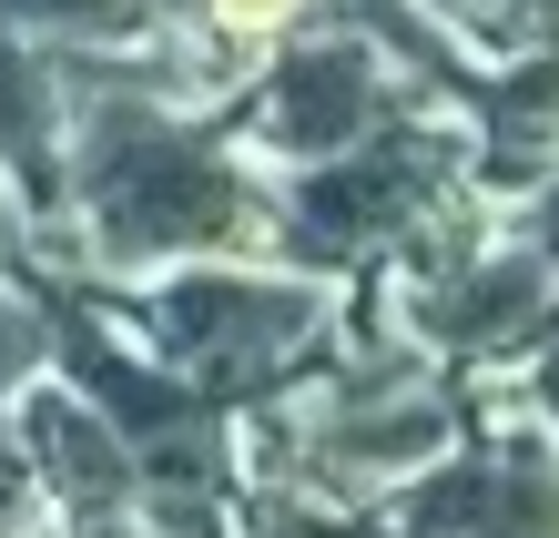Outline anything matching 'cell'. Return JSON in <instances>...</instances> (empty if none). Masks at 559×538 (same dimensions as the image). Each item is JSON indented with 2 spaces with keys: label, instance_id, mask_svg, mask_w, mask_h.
I'll return each mask as SVG.
<instances>
[{
  "label": "cell",
  "instance_id": "obj_15",
  "mask_svg": "<svg viewBox=\"0 0 559 538\" xmlns=\"http://www.w3.org/2000/svg\"><path fill=\"white\" fill-rule=\"evenodd\" d=\"M11 234H21V204H11V183H0V254H11Z\"/></svg>",
  "mask_w": 559,
  "mask_h": 538
},
{
  "label": "cell",
  "instance_id": "obj_6",
  "mask_svg": "<svg viewBox=\"0 0 559 538\" xmlns=\"http://www.w3.org/2000/svg\"><path fill=\"white\" fill-rule=\"evenodd\" d=\"M549 244L530 224L509 214V234H488L478 254H457L448 275L427 285H386V306H397V325L417 335L438 366H509V356H539L549 335Z\"/></svg>",
  "mask_w": 559,
  "mask_h": 538
},
{
  "label": "cell",
  "instance_id": "obj_11",
  "mask_svg": "<svg viewBox=\"0 0 559 538\" xmlns=\"http://www.w3.org/2000/svg\"><path fill=\"white\" fill-rule=\"evenodd\" d=\"M417 11H438L478 61H509V51H530V41L559 31V0H417Z\"/></svg>",
  "mask_w": 559,
  "mask_h": 538
},
{
  "label": "cell",
  "instance_id": "obj_13",
  "mask_svg": "<svg viewBox=\"0 0 559 538\" xmlns=\"http://www.w3.org/2000/svg\"><path fill=\"white\" fill-rule=\"evenodd\" d=\"M51 528V498H41V467H31V447H21V427H11V407H0V538H41Z\"/></svg>",
  "mask_w": 559,
  "mask_h": 538
},
{
  "label": "cell",
  "instance_id": "obj_8",
  "mask_svg": "<svg viewBox=\"0 0 559 538\" xmlns=\"http://www.w3.org/2000/svg\"><path fill=\"white\" fill-rule=\"evenodd\" d=\"M11 427H21L31 467H41V498H51V518H61V528L133 538V437H122L103 407H92V396L61 376V366L11 407Z\"/></svg>",
  "mask_w": 559,
  "mask_h": 538
},
{
  "label": "cell",
  "instance_id": "obj_9",
  "mask_svg": "<svg viewBox=\"0 0 559 538\" xmlns=\"http://www.w3.org/2000/svg\"><path fill=\"white\" fill-rule=\"evenodd\" d=\"M0 21H21L51 51H122L163 21V0H0Z\"/></svg>",
  "mask_w": 559,
  "mask_h": 538
},
{
  "label": "cell",
  "instance_id": "obj_10",
  "mask_svg": "<svg viewBox=\"0 0 559 538\" xmlns=\"http://www.w3.org/2000/svg\"><path fill=\"white\" fill-rule=\"evenodd\" d=\"M51 366H61V306H51V285L0 275V407H21Z\"/></svg>",
  "mask_w": 559,
  "mask_h": 538
},
{
  "label": "cell",
  "instance_id": "obj_1",
  "mask_svg": "<svg viewBox=\"0 0 559 538\" xmlns=\"http://www.w3.org/2000/svg\"><path fill=\"white\" fill-rule=\"evenodd\" d=\"M61 82H72V275L143 285L193 254H275V163H254L224 112L153 103L82 51H61Z\"/></svg>",
  "mask_w": 559,
  "mask_h": 538
},
{
  "label": "cell",
  "instance_id": "obj_2",
  "mask_svg": "<svg viewBox=\"0 0 559 538\" xmlns=\"http://www.w3.org/2000/svg\"><path fill=\"white\" fill-rule=\"evenodd\" d=\"M122 325L204 396L254 407V396L295 386L336 346L346 285L306 275V264H275V254H193V264H163V275L122 285Z\"/></svg>",
  "mask_w": 559,
  "mask_h": 538
},
{
  "label": "cell",
  "instance_id": "obj_14",
  "mask_svg": "<svg viewBox=\"0 0 559 538\" xmlns=\"http://www.w3.org/2000/svg\"><path fill=\"white\" fill-rule=\"evenodd\" d=\"M530 417L559 437V346H539V366H530Z\"/></svg>",
  "mask_w": 559,
  "mask_h": 538
},
{
  "label": "cell",
  "instance_id": "obj_5",
  "mask_svg": "<svg viewBox=\"0 0 559 538\" xmlns=\"http://www.w3.org/2000/svg\"><path fill=\"white\" fill-rule=\"evenodd\" d=\"M377 538H559V437L530 417V396L417 467L377 509Z\"/></svg>",
  "mask_w": 559,
  "mask_h": 538
},
{
  "label": "cell",
  "instance_id": "obj_4",
  "mask_svg": "<svg viewBox=\"0 0 559 538\" xmlns=\"http://www.w3.org/2000/svg\"><path fill=\"white\" fill-rule=\"evenodd\" d=\"M407 103H417V92L397 82V61H386L367 31L336 11V21L285 31V41L254 61V82L224 103V122H235V143H245L254 163L306 174V163L367 143V132H377L386 112H407Z\"/></svg>",
  "mask_w": 559,
  "mask_h": 538
},
{
  "label": "cell",
  "instance_id": "obj_7",
  "mask_svg": "<svg viewBox=\"0 0 559 538\" xmlns=\"http://www.w3.org/2000/svg\"><path fill=\"white\" fill-rule=\"evenodd\" d=\"M0 183L21 204V234L51 244V275H72V82L61 51L0 21Z\"/></svg>",
  "mask_w": 559,
  "mask_h": 538
},
{
  "label": "cell",
  "instance_id": "obj_3",
  "mask_svg": "<svg viewBox=\"0 0 559 538\" xmlns=\"http://www.w3.org/2000/svg\"><path fill=\"white\" fill-rule=\"evenodd\" d=\"M457 183H478V132L457 103H407L386 112L367 143L275 174V264L346 285L356 264H386L407 234L448 204Z\"/></svg>",
  "mask_w": 559,
  "mask_h": 538
},
{
  "label": "cell",
  "instance_id": "obj_12",
  "mask_svg": "<svg viewBox=\"0 0 559 538\" xmlns=\"http://www.w3.org/2000/svg\"><path fill=\"white\" fill-rule=\"evenodd\" d=\"M193 21H204L214 41H235V51L265 61L285 31H306V21H316V0H193Z\"/></svg>",
  "mask_w": 559,
  "mask_h": 538
}]
</instances>
